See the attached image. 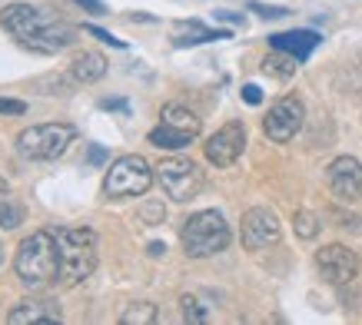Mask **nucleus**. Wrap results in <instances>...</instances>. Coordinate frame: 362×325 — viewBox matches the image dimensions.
Wrapping results in <instances>:
<instances>
[{"instance_id":"27","label":"nucleus","mask_w":362,"mask_h":325,"mask_svg":"<svg viewBox=\"0 0 362 325\" xmlns=\"http://www.w3.org/2000/svg\"><path fill=\"white\" fill-rule=\"evenodd\" d=\"M243 100H246L250 107H256V103L263 100V90H259V87H252V83H246V87H243Z\"/></svg>"},{"instance_id":"20","label":"nucleus","mask_w":362,"mask_h":325,"mask_svg":"<svg viewBox=\"0 0 362 325\" xmlns=\"http://www.w3.org/2000/svg\"><path fill=\"white\" fill-rule=\"evenodd\" d=\"M156 319H160V309L153 302H133L120 315V325H153Z\"/></svg>"},{"instance_id":"11","label":"nucleus","mask_w":362,"mask_h":325,"mask_svg":"<svg viewBox=\"0 0 362 325\" xmlns=\"http://www.w3.org/2000/svg\"><path fill=\"white\" fill-rule=\"evenodd\" d=\"M243 150H246V126H243L240 119H230V123H223L220 130H216V133H213V136L206 140V146H203L206 160L213 162V166H220V170L233 166V162L243 156Z\"/></svg>"},{"instance_id":"17","label":"nucleus","mask_w":362,"mask_h":325,"mask_svg":"<svg viewBox=\"0 0 362 325\" xmlns=\"http://www.w3.org/2000/svg\"><path fill=\"white\" fill-rule=\"evenodd\" d=\"M193 140H197L193 133L176 130V126H170V123H160L156 130H150V143L160 146V150H183V146H189Z\"/></svg>"},{"instance_id":"6","label":"nucleus","mask_w":362,"mask_h":325,"mask_svg":"<svg viewBox=\"0 0 362 325\" xmlns=\"http://www.w3.org/2000/svg\"><path fill=\"white\" fill-rule=\"evenodd\" d=\"M156 179V170L150 162L136 156V153H127L120 160L110 162V170L103 176V196L107 199H136L143 196Z\"/></svg>"},{"instance_id":"24","label":"nucleus","mask_w":362,"mask_h":325,"mask_svg":"<svg viewBox=\"0 0 362 325\" xmlns=\"http://www.w3.org/2000/svg\"><path fill=\"white\" fill-rule=\"evenodd\" d=\"M0 113H4V117H23V113H27V103H23V100L0 97Z\"/></svg>"},{"instance_id":"2","label":"nucleus","mask_w":362,"mask_h":325,"mask_svg":"<svg viewBox=\"0 0 362 325\" xmlns=\"http://www.w3.org/2000/svg\"><path fill=\"white\" fill-rule=\"evenodd\" d=\"M13 272L27 289H44L60 276V252H57V232L37 229L17 246Z\"/></svg>"},{"instance_id":"21","label":"nucleus","mask_w":362,"mask_h":325,"mask_svg":"<svg viewBox=\"0 0 362 325\" xmlns=\"http://www.w3.org/2000/svg\"><path fill=\"white\" fill-rule=\"evenodd\" d=\"M180 309H183V322H189V325L209 322V309L203 305L199 295H183V299H180Z\"/></svg>"},{"instance_id":"30","label":"nucleus","mask_w":362,"mask_h":325,"mask_svg":"<svg viewBox=\"0 0 362 325\" xmlns=\"http://www.w3.org/2000/svg\"><path fill=\"white\" fill-rule=\"evenodd\" d=\"M87 160H90V162H103V160H107V150H100V146H93Z\"/></svg>"},{"instance_id":"15","label":"nucleus","mask_w":362,"mask_h":325,"mask_svg":"<svg viewBox=\"0 0 362 325\" xmlns=\"http://www.w3.org/2000/svg\"><path fill=\"white\" fill-rule=\"evenodd\" d=\"M70 76H74V83H80V87L97 83V80L107 76V57L97 54V50H83L80 57H74V64H70Z\"/></svg>"},{"instance_id":"13","label":"nucleus","mask_w":362,"mask_h":325,"mask_svg":"<svg viewBox=\"0 0 362 325\" xmlns=\"http://www.w3.org/2000/svg\"><path fill=\"white\" fill-rule=\"evenodd\" d=\"M64 312L54 299H44V295H30V299H21L7 312V322L11 325H27V322H60Z\"/></svg>"},{"instance_id":"8","label":"nucleus","mask_w":362,"mask_h":325,"mask_svg":"<svg viewBox=\"0 0 362 325\" xmlns=\"http://www.w3.org/2000/svg\"><path fill=\"white\" fill-rule=\"evenodd\" d=\"M240 236H243V246L246 252H263L269 246L279 242L283 236V226H279V216L273 209L266 206H252L243 213V223H240Z\"/></svg>"},{"instance_id":"5","label":"nucleus","mask_w":362,"mask_h":325,"mask_svg":"<svg viewBox=\"0 0 362 325\" xmlns=\"http://www.w3.org/2000/svg\"><path fill=\"white\" fill-rule=\"evenodd\" d=\"M77 140V126L70 123H40V126H27L17 133V153L23 160H60Z\"/></svg>"},{"instance_id":"12","label":"nucleus","mask_w":362,"mask_h":325,"mask_svg":"<svg viewBox=\"0 0 362 325\" xmlns=\"http://www.w3.org/2000/svg\"><path fill=\"white\" fill-rule=\"evenodd\" d=\"M329 189L339 203H359L362 199V162L356 156H336L326 170Z\"/></svg>"},{"instance_id":"7","label":"nucleus","mask_w":362,"mask_h":325,"mask_svg":"<svg viewBox=\"0 0 362 325\" xmlns=\"http://www.w3.org/2000/svg\"><path fill=\"white\" fill-rule=\"evenodd\" d=\"M156 183L163 186V193L173 203H189L193 196L203 189V170L187 156H170L156 166Z\"/></svg>"},{"instance_id":"16","label":"nucleus","mask_w":362,"mask_h":325,"mask_svg":"<svg viewBox=\"0 0 362 325\" xmlns=\"http://www.w3.org/2000/svg\"><path fill=\"white\" fill-rule=\"evenodd\" d=\"M160 123H170V126H176V130H183V133H193V136H199V130H203V119L193 110L183 107V103H166L163 113H160Z\"/></svg>"},{"instance_id":"18","label":"nucleus","mask_w":362,"mask_h":325,"mask_svg":"<svg viewBox=\"0 0 362 325\" xmlns=\"http://www.w3.org/2000/svg\"><path fill=\"white\" fill-rule=\"evenodd\" d=\"M180 30H187V37H176V47H193V44H209V40H226V30H206L203 23H180Z\"/></svg>"},{"instance_id":"23","label":"nucleus","mask_w":362,"mask_h":325,"mask_svg":"<svg viewBox=\"0 0 362 325\" xmlns=\"http://www.w3.org/2000/svg\"><path fill=\"white\" fill-rule=\"evenodd\" d=\"M23 226V206L17 199H0V229H17Z\"/></svg>"},{"instance_id":"1","label":"nucleus","mask_w":362,"mask_h":325,"mask_svg":"<svg viewBox=\"0 0 362 325\" xmlns=\"http://www.w3.org/2000/svg\"><path fill=\"white\" fill-rule=\"evenodd\" d=\"M0 27L33 54H60L77 44V27H70L57 13L44 11V7H30V4H7L0 11Z\"/></svg>"},{"instance_id":"26","label":"nucleus","mask_w":362,"mask_h":325,"mask_svg":"<svg viewBox=\"0 0 362 325\" xmlns=\"http://www.w3.org/2000/svg\"><path fill=\"white\" fill-rule=\"evenodd\" d=\"M87 33H93V37H97V40H103V44H110V47H123V40H117V37H113V33L100 30V27H93V23H90V27H87Z\"/></svg>"},{"instance_id":"32","label":"nucleus","mask_w":362,"mask_h":325,"mask_svg":"<svg viewBox=\"0 0 362 325\" xmlns=\"http://www.w3.org/2000/svg\"><path fill=\"white\" fill-rule=\"evenodd\" d=\"M11 193V183H7V179H4V176H0V199H4V196Z\"/></svg>"},{"instance_id":"33","label":"nucleus","mask_w":362,"mask_h":325,"mask_svg":"<svg viewBox=\"0 0 362 325\" xmlns=\"http://www.w3.org/2000/svg\"><path fill=\"white\" fill-rule=\"evenodd\" d=\"M163 246H160V242H153V246H150V256H163Z\"/></svg>"},{"instance_id":"19","label":"nucleus","mask_w":362,"mask_h":325,"mask_svg":"<svg viewBox=\"0 0 362 325\" xmlns=\"http://www.w3.org/2000/svg\"><path fill=\"white\" fill-rule=\"evenodd\" d=\"M296 57L293 54H283V50H273V54L263 60V73L276 76V80H289V76L296 73Z\"/></svg>"},{"instance_id":"31","label":"nucleus","mask_w":362,"mask_h":325,"mask_svg":"<svg viewBox=\"0 0 362 325\" xmlns=\"http://www.w3.org/2000/svg\"><path fill=\"white\" fill-rule=\"evenodd\" d=\"M100 107L103 110H127V103H123V100H103Z\"/></svg>"},{"instance_id":"4","label":"nucleus","mask_w":362,"mask_h":325,"mask_svg":"<svg viewBox=\"0 0 362 325\" xmlns=\"http://www.w3.org/2000/svg\"><path fill=\"white\" fill-rule=\"evenodd\" d=\"M230 223L220 209H199L180 229V246L189 259H209L230 246Z\"/></svg>"},{"instance_id":"25","label":"nucleus","mask_w":362,"mask_h":325,"mask_svg":"<svg viewBox=\"0 0 362 325\" xmlns=\"http://www.w3.org/2000/svg\"><path fill=\"white\" fill-rule=\"evenodd\" d=\"M252 11H259V17H269V20H273V17H286V7H266V4H250Z\"/></svg>"},{"instance_id":"28","label":"nucleus","mask_w":362,"mask_h":325,"mask_svg":"<svg viewBox=\"0 0 362 325\" xmlns=\"http://www.w3.org/2000/svg\"><path fill=\"white\" fill-rule=\"evenodd\" d=\"M336 219L342 223V229H352V232H362V219L359 216H346V213H336Z\"/></svg>"},{"instance_id":"34","label":"nucleus","mask_w":362,"mask_h":325,"mask_svg":"<svg viewBox=\"0 0 362 325\" xmlns=\"http://www.w3.org/2000/svg\"><path fill=\"white\" fill-rule=\"evenodd\" d=\"M0 262H4V249H0Z\"/></svg>"},{"instance_id":"10","label":"nucleus","mask_w":362,"mask_h":325,"mask_svg":"<svg viewBox=\"0 0 362 325\" xmlns=\"http://www.w3.org/2000/svg\"><path fill=\"white\" fill-rule=\"evenodd\" d=\"M316 266L322 272V279L329 282V285H352L356 276H359V256L349 249V246H342V242H329V246H322L316 252Z\"/></svg>"},{"instance_id":"22","label":"nucleus","mask_w":362,"mask_h":325,"mask_svg":"<svg viewBox=\"0 0 362 325\" xmlns=\"http://www.w3.org/2000/svg\"><path fill=\"white\" fill-rule=\"evenodd\" d=\"M293 229H296L299 239H316L319 236V216L316 213H309V209H299L296 216H293Z\"/></svg>"},{"instance_id":"14","label":"nucleus","mask_w":362,"mask_h":325,"mask_svg":"<svg viewBox=\"0 0 362 325\" xmlns=\"http://www.w3.org/2000/svg\"><path fill=\"white\" fill-rule=\"evenodd\" d=\"M269 47H273V50H283V54H293L296 60H306V57L319 47V33H316V30H286V33H273V37H269Z\"/></svg>"},{"instance_id":"29","label":"nucleus","mask_w":362,"mask_h":325,"mask_svg":"<svg viewBox=\"0 0 362 325\" xmlns=\"http://www.w3.org/2000/svg\"><path fill=\"white\" fill-rule=\"evenodd\" d=\"M80 7H87L90 13H103V4H100V0H77Z\"/></svg>"},{"instance_id":"3","label":"nucleus","mask_w":362,"mask_h":325,"mask_svg":"<svg viewBox=\"0 0 362 325\" xmlns=\"http://www.w3.org/2000/svg\"><path fill=\"white\" fill-rule=\"evenodd\" d=\"M60 252V285H80L97 269V232L90 226H60L57 229Z\"/></svg>"},{"instance_id":"9","label":"nucleus","mask_w":362,"mask_h":325,"mask_svg":"<svg viewBox=\"0 0 362 325\" xmlns=\"http://www.w3.org/2000/svg\"><path fill=\"white\" fill-rule=\"evenodd\" d=\"M303 119H306L303 100L289 93V97L276 100L273 107H269V113H266V119H263V133L273 143H289L299 130H303Z\"/></svg>"}]
</instances>
